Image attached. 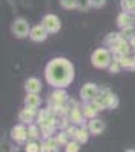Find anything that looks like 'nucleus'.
I'll list each match as a JSON object with an SVG mask.
<instances>
[{"mask_svg":"<svg viewBox=\"0 0 135 152\" xmlns=\"http://www.w3.org/2000/svg\"><path fill=\"white\" fill-rule=\"evenodd\" d=\"M44 76L53 88H67L75 79V67L67 58H53L47 62Z\"/></svg>","mask_w":135,"mask_h":152,"instance_id":"nucleus-1","label":"nucleus"},{"mask_svg":"<svg viewBox=\"0 0 135 152\" xmlns=\"http://www.w3.org/2000/svg\"><path fill=\"white\" fill-rule=\"evenodd\" d=\"M112 61H114V55H112L111 50L106 49V47L96 49L91 55V64L96 69H108Z\"/></svg>","mask_w":135,"mask_h":152,"instance_id":"nucleus-2","label":"nucleus"},{"mask_svg":"<svg viewBox=\"0 0 135 152\" xmlns=\"http://www.w3.org/2000/svg\"><path fill=\"white\" fill-rule=\"evenodd\" d=\"M30 24L28 23V20H24V18H17L12 21L11 24V32L14 34L17 38H26L29 37L30 34Z\"/></svg>","mask_w":135,"mask_h":152,"instance_id":"nucleus-3","label":"nucleus"},{"mask_svg":"<svg viewBox=\"0 0 135 152\" xmlns=\"http://www.w3.org/2000/svg\"><path fill=\"white\" fill-rule=\"evenodd\" d=\"M11 138L18 145H26L29 142V132L24 123H18L11 129Z\"/></svg>","mask_w":135,"mask_h":152,"instance_id":"nucleus-4","label":"nucleus"},{"mask_svg":"<svg viewBox=\"0 0 135 152\" xmlns=\"http://www.w3.org/2000/svg\"><path fill=\"white\" fill-rule=\"evenodd\" d=\"M41 24L44 26V29L49 32V34H58L61 31V20L58 15L55 14H47L43 17L41 20Z\"/></svg>","mask_w":135,"mask_h":152,"instance_id":"nucleus-5","label":"nucleus"},{"mask_svg":"<svg viewBox=\"0 0 135 152\" xmlns=\"http://www.w3.org/2000/svg\"><path fill=\"white\" fill-rule=\"evenodd\" d=\"M112 52V55H114V58L115 59H118V58H123V56H128L129 55V52L132 50V47H131V43L128 41V40H125V38H121V40H118L111 49H109Z\"/></svg>","mask_w":135,"mask_h":152,"instance_id":"nucleus-6","label":"nucleus"},{"mask_svg":"<svg viewBox=\"0 0 135 152\" xmlns=\"http://www.w3.org/2000/svg\"><path fill=\"white\" fill-rule=\"evenodd\" d=\"M99 88H97L96 84L93 82H87V84H83L82 88H81V91H79V96L81 99L83 100V102H93L94 97L99 94Z\"/></svg>","mask_w":135,"mask_h":152,"instance_id":"nucleus-7","label":"nucleus"},{"mask_svg":"<svg viewBox=\"0 0 135 152\" xmlns=\"http://www.w3.org/2000/svg\"><path fill=\"white\" fill-rule=\"evenodd\" d=\"M70 96L65 93L64 88H56V90L49 96V105H67Z\"/></svg>","mask_w":135,"mask_h":152,"instance_id":"nucleus-8","label":"nucleus"},{"mask_svg":"<svg viewBox=\"0 0 135 152\" xmlns=\"http://www.w3.org/2000/svg\"><path fill=\"white\" fill-rule=\"evenodd\" d=\"M36 114H38V110L36 108H30V107H24L23 110H20L18 113V120L24 125H30L35 123Z\"/></svg>","mask_w":135,"mask_h":152,"instance_id":"nucleus-9","label":"nucleus"},{"mask_svg":"<svg viewBox=\"0 0 135 152\" xmlns=\"http://www.w3.org/2000/svg\"><path fill=\"white\" fill-rule=\"evenodd\" d=\"M49 37V32L44 29L43 24H36V26H33L30 29V34H29V38L33 41V43H43L47 40Z\"/></svg>","mask_w":135,"mask_h":152,"instance_id":"nucleus-10","label":"nucleus"},{"mask_svg":"<svg viewBox=\"0 0 135 152\" xmlns=\"http://www.w3.org/2000/svg\"><path fill=\"white\" fill-rule=\"evenodd\" d=\"M134 24H135V18H134L132 14H129V12H120V14H118V17H117V26L120 29L134 26Z\"/></svg>","mask_w":135,"mask_h":152,"instance_id":"nucleus-11","label":"nucleus"},{"mask_svg":"<svg viewBox=\"0 0 135 152\" xmlns=\"http://www.w3.org/2000/svg\"><path fill=\"white\" fill-rule=\"evenodd\" d=\"M68 119H70V122L73 123V125H76V126H82V125H85V116H83V113H82V108H75V110H71L70 113H68Z\"/></svg>","mask_w":135,"mask_h":152,"instance_id":"nucleus-12","label":"nucleus"},{"mask_svg":"<svg viewBox=\"0 0 135 152\" xmlns=\"http://www.w3.org/2000/svg\"><path fill=\"white\" fill-rule=\"evenodd\" d=\"M88 129H90V134H93V135H100L105 131V122L97 117L91 119V120H88Z\"/></svg>","mask_w":135,"mask_h":152,"instance_id":"nucleus-13","label":"nucleus"},{"mask_svg":"<svg viewBox=\"0 0 135 152\" xmlns=\"http://www.w3.org/2000/svg\"><path fill=\"white\" fill-rule=\"evenodd\" d=\"M82 113H83L85 119H87V120H91V119H96V117H97L99 110L94 107L93 102H83V105H82Z\"/></svg>","mask_w":135,"mask_h":152,"instance_id":"nucleus-14","label":"nucleus"},{"mask_svg":"<svg viewBox=\"0 0 135 152\" xmlns=\"http://www.w3.org/2000/svg\"><path fill=\"white\" fill-rule=\"evenodd\" d=\"M41 105V97L38 93H28L24 97V107H30V108H40Z\"/></svg>","mask_w":135,"mask_h":152,"instance_id":"nucleus-15","label":"nucleus"},{"mask_svg":"<svg viewBox=\"0 0 135 152\" xmlns=\"http://www.w3.org/2000/svg\"><path fill=\"white\" fill-rule=\"evenodd\" d=\"M24 88H26V93H40L41 91V82L36 78H29L24 82Z\"/></svg>","mask_w":135,"mask_h":152,"instance_id":"nucleus-16","label":"nucleus"},{"mask_svg":"<svg viewBox=\"0 0 135 152\" xmlns=\"http://www.w3.org/2000/svg\"><path fill=\"white\" fill-rule=\"evenodd\" d=\"M93 104H94V107L99 110V111H103V110H106L108 108V100H106V94H105V91L100 88V91H99V94H97L96 97H94V100H93Z\"/></svg>","mask_w":135,"mask_h":152,"instance_id":"nucleus-17","label":"nucleus"},{"mask_svg":"<svg viewBox=\"0 0 135 152\" xmlns=\"http://www.w3.org/2000/svg\"><path fill=\"white\" fill-rule=\"evenodd\" d=\"M102 90L105 91L106 94V100H108V108L109 110H115L120 104V100H118V96L115 93H112L111 90H108V88H102Z\"/></svg>","mask_w":135,"mask_h":152,"instance_id":"nucleus-18","label":"nucleus"},{"mask_svg":"<svg viewBox=\"0 0 135 152\" xmlns=\"http://www.w3.org/2000/svg\"><path fill=\"white\" fill-rule=\"evenodd\" d=\"M88 132H90L88 125H82V126H79V128H78V132H76V138H75V140H76V142H79L81 145L87 143V142H88V135H90Z\"/></svg>","mask_w":135,"mask_h":152,"instance_id":"nucleus-19","label":"nucleus"},{"mask_svg":"<svg viewBox=\"0 0 135 152\" xmlns=\"http://www.w3.org/2000/svg\"><path fill=\"white\" fill-rule=\"evenodd\" d=\"M121 38H123V37H121L120 32H109V34L105 37V40H103V46L111 49L118 40H121Z\"/></svg>","mask_w":135,"mask_h":152,"instance_id":"nucleus-20","label":"nucleus"},{"mask_svg":"<svg viewBox=\"0 0 135 152\" xmlns=\"http://www.w3.org/2000/svg\"><path fill=\"white\" fill-rule=\"evenodd\" d=\"M28 132H29V140H38V138H41V128L38 123L28 125Z\"/></svg>","mask_w":135,"mask_h":152,"instance_id":"nucleus-21","label":"nucleus"},{"mask_svg":"<svg viewBox=\"0 0 135 152\" xmlns=\"http://www.w3.org/2000/svg\"><path fill=\"white\" fill-rule=\"evenodd\" d=\"M114 59H115V58H114ZM117 61H120L121 69L131 70V72L135 70V58H129V55H128V56H123V58H118Z\"/></svg>","mask_w":135,"mask_h":152,"instance_id":"nucleus-22","label":"nucleus"},{"mask_svg":"<svg viewBox=\"0 0 135 152\" xmlns=\"http://www.w3.org/2000/svg\"><path fill=\"white\" fill-rule=\"evenodd\" d=\"M120 8L123 12L134 14L135 12V0H120Z\"/></svg>","mask_w":135,"mask_h":152,"instance_id":"nucleus-23","label":"nucleus"},{"mask_svg":"<svg viewBox=\"0 0 135 152\" xmlns=\"http://www.w3.org/2000/svg\"><path fill=\"white\" fill-rule=\"evenodd\" d=\"M24 152H41V143H36V140H29L24 145Z\"/></svg>","mask_w":135,"mask_h":152,"instance_id":"nucleus-24","label":"nucleus"},{"mask_svg":"<svg viewBox=\"0 0 135 152\" xmlns=\"http://www.w3.org/2000/svg\"><path fill=\"white\" fill-rule=\"evenodd\" d=\"M120 34L125 40H128V41L132 40V38L135 37V24L134 26H129V28H125V29H120Z\"/></svg>","mask_w":135,"mask_h":152,"instance_id":"nucleus-25","label":"nucleus"},{"mask_svg":"<svg viewBox=\"0 0 135 152\" xmlns=\"http://www.w3.org/2000/svg\"><path fill=\"white\" fill-rule=\"evenodd\" d=\"M64 152H79L81 151V143L76 140H70L65 146H64Z\"/></svg>","mask_w":135,"mask_h":152,"instance_id":"nucleus-26","label":"nucleus"},{"mask_svg":"<svg viewBox=\"0 0 135 152\" xmlns=\"http://www.w3.org/2000/svg\"><path fill=\"white\" fill-rule=\"evenodd\" d=\"M61 6H62L64 9H78V0H59Z\"/></svg>","mask_w":135,"mask_h":152,"instance_id":"nucleus-27","label":"nucleus"},{"mask_svg":"<svg viewBox=\"0 0 135 152\" xmlns=\"http://www.w3.org/2000/svg\"><path fill=\"white\" fill-rule=\"evenodd\" d=\"M55 137H56V140L59 142V145H61V146H65V145L70 142V137H68V134H67L65 131H59Z\"/></svg>","mask_w":135,"mask_h":152,"instance_id":"nucleus-28","label":"nucleus"},{"mask_svg":"<svg viewBox=\"0 0 135 152\" xmlns=\"http://www.w3.org/2000/svg\"><path fill=\"white\" fill-rule=\"evenodd\" d=\"M91 8V0H78V9L79 11H88Z\"/></svg>","mask_w":135,"mask_h":152,"instance_id":"nucleus-29","label":"nucleus"},{"mask_svg":"<svg viewBox=\"0 0 135 152\" xmlns=\"http://www.w3.org/2000/svg\"><path fill=\"white\" fill-rule=\"evenodd\" d=\"M108 70L111 72V73H118L120 70H121V66H120V61H117V59H114L111 64H109V67H108Z\"/></svg>","mask_w":135,"mask_h":152,"instance_id":"nucleus-30","label":"nucleus"},{"mask_svg":"<svg viewBox=\"0 0 135 152\" xmlns=\"http://www.w3.org/2000/svg\"><path fill=\"white\" fill-rule=\"evenodd\" d=\"M78 128H79V126H76V125H70L68 128L65 129V132L68 134V137L71 138V140H75V138H76V132H78Z\"/></svg>","mask_w":135,"mask_h":152,"instance_id":"nucleus-31","label":"nucleus"},{"mask_svg":"<svg viewBox=\"0 0 135 152\" xmlns=\"http://www.w3.org/2000/svg\"><path fill=\"white\" fill-rule=\"evenodd\" d=\"M41 143V152H59V149H56V148H52V146H49L44 140H41L40 142Z\"/></svg>","mask_w":135,"mask_h":152,"instance_id":"nucleus-32","label":"nucleus"},{"mask_svg":"<svg viewBox=\"0 0 135 152\" xmlns=\"http://www.w3.org/2000/svg\"><path fill=\"white\" fill-rule=\"evenodd\" d=\"M105 3H106V0H91V8L100 9L105 6Z\"/></svg>","mask_w":135,"mask_h":152,"instance_id":"nucleus-33","label":"nucleus"},{"mask_svg":"<svg viewBox=\"0 0 135 152\" xmlns=\"http://www.w3.org/2000/svg\"><path fill=\"white\" fill-rule=\"evenodd\" d=\"M129 43H131V47H132V50H135V37L132 38V40H129Z\"/></svg>","mask_w":135,"mask_h":152,"instance_id":"nucleus-34","label":"nucleus"},{"mask_svg":"<svg viewBox=\"0 0 135 152\" xmlns=\"http://www.w3.org/2000/svg\"><path fill=\"white\" fill-rule=\"evenodd\" d=\"M126 152H135V149H128Z\"/></svg>","mask_w":135,"mask_h":152,"instance_id":"nucleus-35","label":"nucleus"},{"mask_svg":"<svg viewBox=\"0 0 135 152\" xmlns=\"http://www.w3.org/2000/svg\"><path fill=\"white\" fill-rule=\"evenodd\" d=\"M134 58H135V56H134Z\"/></svg>","mask_w":135,"mask_h":152,"instance_id":"nucleus-36","label":"nucleus"}]
</instances>
